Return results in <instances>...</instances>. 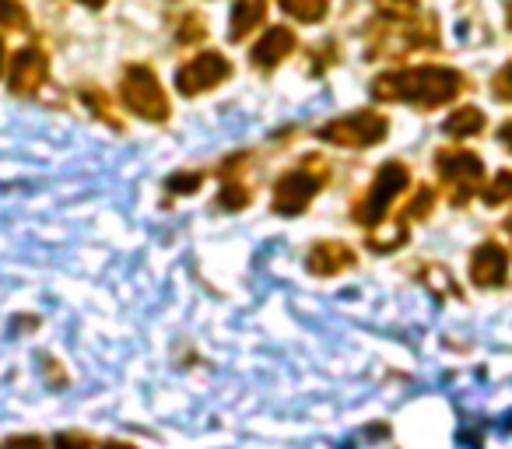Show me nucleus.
Returning <instances> with one entry per match:
<instances>
[{
  "mask_svg": "<svg viewBox=\"0 0 512 449\" xmlns=\"http://www.w3.org/2000/svg\"><path fill=\"white\" fill-rule=\"evenodd\" d=\"M411 186V169H407L404 162H386L383 169L376 172V179H372L369 193H365L362 200L355 204V221L362 225V229H379V221L390 214V207L397 204L400 193Z\"/></svg>",
  "mask_w": 512,
  "mask_h": 449,
  "instance_id": "nucleus-3",
  "label": "nucleus"
},
{
  "mask_svg": "<svg viewBox=\"0 0 512 449\" xmlns=\"http://www.w3.org/2000/svg\"><path fill=\"white\" fill-rule=\"evenodd\" d=\"M498 141H502L505 148L512 151V120H509V123H502V127H498Z\"/></svg>",
  "mask_w": 512,
  "mask_h": 449,
  "instance_id": "nucleus-28",
  "label": "nucleus"
},
{
  "mask_svg": "<svg viewBox=\"0 0 512 449\" xmlns=\"http://www.w3.org/2000/svg\"><path fill=\"white\" fill-rule=\"evenodd\" d=\"M439 43V32H435V18H428V25H393V29H379V36L372 39L369 53L372 60L376 57H393V53H407L414 46H435Z\"/></svg>",
  "mask_w": 512,
  "mask_h": 449,
  "instance_id": "nucleus-8",
  "label": "nucleus"
},
{
  "mask_svg": "<svg viewBox=\"0 0 512 449\" xmlns=\"http://www.w3.org/2000/svg\"><path fill=\"white\" fill-rule=\"evenodd\" d=\"M306 267L316 274V278H334V274L355 267V253H351V246L334 243V239H323V243H316L313 250H309Z\"/></svg>",
  "mask_w": 512,
  "mask_h": 449,
  "instance_id": "nucleus-12",
  "label": "nucleus"
},
{
  "mask_svg": "<svg viewBox=\"0 0 512 449\" xmlns=\"http://www.w3.org/2000/svg\"><path fill=\"white\" fill-rule=\"evenodd\" d=\"M386 134H390V120L383 113H369V109L337 116L320 127V141L334 144V148H372Z\"/></svg>",
  "mask_w": 512,
  "mask_h": 449,
  "instance_id": "nucleus-5",
  "label": "nucleus"
},
{
  "mask_svg": "<svg viewBox=\"0 0 512 449\" xmlns=\"http://www.w3.org/2000/svg\"><path fill=\"white\" fill-rule=\"evenodd\" d=\"M81 99H85V106L92 109V113L99 116L102 123H109V127H116V130H120V120H116L113 106H109V99L99 92V88H81Z\"/></svg>",
  "mask_w": 512,
  "mask_h": 449,
  "instance_id": "nucleus-18",
  "label": "nucleus"
},
{
  "mask_svg": "<svg viewBox=\"0 0 512 449\" xmlns=\"http://www.w3.org/2000/svg\"><path fill=\"white\" fill-rule=\"evenodd\" d=\"M421 281H425V288L435 295V299H463L456 278L442 264H425V271H421Z\"/></svg>",
  "mask_w": 512,
  "mask_h": 449,
  "instance_id": "nucleus-16",
  "label": "nucleus"
},
{
  "mask_svg": "<svg viewBox=\"0 0 512 449\" xmlns=\"http://www.w3.org/2000/svg\"><path fill=\"white\" fill-rule=\"evenodd\" d=\"M46 74H50V57H46L39 46H25V50H18L15 60H11L8 85L15 95H32L46 85Z\"/></svg>",
  "mask_w": 512,
  "mask_h": 449,
  "instance_id": "nucleus-9",
  "label": "nucleus"
},
{
  "mask_svg": "<svg viewBox=\"0 0 512 449\" xmlns=\"http://www.w3.org/2000/svg\"><path fill=\"white\" fill-rule=\"evenodd\" d=\"M225 211H242V207L249 204V190L246 186H239V183H228L225 190H221V200H218Z\"/></svg>",
  "mask_w": 512,
  "mask_h": 449,
  "instance_id": "nucleus-24",
  "label": "nucleus"
},
{
  "mask_svg": "<svg viewBox=\"0 0 512 449\" xmlns=\"http://www.w3.org/2000/svg\"><path fill=\"white\" fill-rule=\"evenodd\" d=\"M0 449H43V439L39 435H11L0 442Z\"/></svg>",
  "mask_w": 512,
  "mask_h": 449,
  "instance_id": "nucleus-26",
  "label": "nucleus"
},
{
  "mask_svg": "<svg viewBox=\"0 0 512 449\" xmlns=\"http://www.w3.org/2000/svg\"><path fill=\"white\" fill-rule=\"evenodd\" d=\"M442 130H446L449 137H474L484 130V113L477 106L453 109V113L446 116V123H442Z\"/></svg>",
  "mask_w": 512,
  "mask_h": 449,
  "instance_id": "nucleus-14",
  "label": "nucleus"
},
{
  "mask_svg": "<svg viewBox=\"0 0 512 449\" xmlns=\"http://www.w3.org/2000/svg\"><path fill=\"white\" fill-rule=\"evenodd\" d=\"M327 179H330L327 158H320V155L302 158L299 169L285 172V176L274 183V211L288 214V218H292V214H302L316 200V193L323 190Z\"/></svg>",
  "mask_w": 512,
  "mask_h": 449,
  "instance_id": "nucleus-2",
  "label": "nucleus"
},
{
  "mask_svg": "<svg viewBox=\"0 0 512 449\" xmlns=\"http://www.w3.org/2000/svg\"><path fill=\"white\" fill-rule=\"evenodd\" d=\"M467 88L460 71L453 67H404V71H386L372 81V99L376 102H411L421 109H435L453 102Z\"/></svg>",
  "mask_w": 512,
  "mask_h": 449,
  "instance_id": "nucleus-1",
  "label": "nucleus"
},
{
  "mask_svg": "<svg viewBox=\"0 0 512 449\" xmlns=\"http://www.w3.org/2000/svg\"><path fill=\"white\" fill-rule=\"evenodd\" d=\"M204 36H207V29H204V18H200V15H186L183 25H179V32H176V39L183 46L197 43V39H204Z\"/></svg>",
  "mask_w": 512,
  "mask_h": 449,
  "instance_id": "nucleus-22",
  "label": "nucleus"
},
{
  "mask_svg": "<svg viewBox=\"0 0 512 449\" xmlns=\"http://www.w3.org/2000/svg\"><path fill=\"white\" fill-rule=\"evenodd\" d=\"M505 232H509V236H512V214H509V221H505Z\"/></svg>",
  "mask_w": 512,
  "mask_h": 449,
  "instance_id": "nucleus-31",
  "label": "nucleus"
},
{
  "mask_svg": "<svg viewBox=\"0 0 512 449\" xmlns=\"http://www.w3.org/2000/svg\"><path fill=\"white\" fill-rule=\"evenodd\" d=\"M106 449H130V446H120V442H109Z\"/></svg>",
  "mask_w": 512,
  "mask_h": 449,
  "instance_id": "nucleus-30",
  "label": "nucleus"
},
{
  "mask_svg": "<svg viewBox=\"0 0 512 449\" xmlns=\"http://www.w3.org/2000/svg\"><path fill=\"white\" fill-rule=\"evenodd\" d=\"M120 99L137 120L148 123H165L169 120V95H165L162 81L155 78V71L144 64H130L123 71L120 81Z\"/></svg>",
  "mask_w": 512,
  "mask_h": 449,
  "instance_id": "nucleus-4",
  "label": "nucleus"
},
{
  "mask_svg": "<svg viewBox=\"0 0 512 449\" xmlns=\"http://www.w3.org/2000/svg\"><path fill=\"white\" fill-rule=\"evenodd\" d=\"M411 239V232H407V225L404 221H390L386 229H372V232H365V243L372 246L376 253H397L400 246Z\"/></svg>",
  "mask_w": 512,
  "mask_h": 449,
  "instance_id": "nucleus-15",
  "label": "nucleus"
},
{
  "mask_svg": "<svg viewBox=\"0 0 512 449\" xmlns=\"http://www.w3.org/2000/svg\"><path fill=\"white\" fill-rule=\"evenodd\" d=\"M432 207H435V190H432V186H418V190H414V197L407 200L404 214H407V218H428V214H432Z\"/></svg>",
  "mask_w": 512,
  "mask_h": 449,
  "instance_id": "nucleus-20",
  "label": "nucleus"
},
{
  "mask_svg": "<svg viewBox=\"0 0 512 449\" xmlns=\"http://www.w3.org/2000/svg\"><path fill=\"white\" fill-rule=\"evenodd\" d=\"M78 4H85V8H92V11H102V8H106V0H78Z\"/></svg>",
  "mask_w": 512,
  "mask_h": 449,
  "instance_id": "nucleus-29",
  "label": "nucleus"
},
{
  "mask_svg": "<svg viewBox=\"0 0 512 449\" xmlns=\"http://www.w3.org/2000/svg\"><path fill=\"white\" fill-rule=\"evenodd\" d=\"M228 74H232V64H228L221 53L204 50L200 57H193L190 64L179 67L176 88L186 95V99H193V95H204V92H211V88H218Z\"/></svg>",
  "mask_w": 512,
  "mask_h": 449,
  "instance_id": "nucleus-7",
  "label": "nucleus"
},
{
  "mask_svg": "<svg viewBox=\"0 0 512 449\" xmlns=\"http://www.w3.org/2000/svg\"><path fill=\"white\" fill-rule=\"evenodd\" d=\"M505 274H509V253L498 243H484L470 253V281H474L477 288L505 285Z\"/></svg>",
  "mask_w": 512,
  "mask_h": 449,
  "instance_id": "nucleus-11",
  "label": "nucleus"
},
{
  "mask_svg": "<svg viewBox=\"0 0 512 449\" xmlns=\"http://www.w3.org/2000/svg\"><path fill=\"white\" fill-rule=\"evenodd\" d=\"M491 95L498 102H512V64H502L491 78Z\"/></svg>",
  "mask_w": 512,
  "mask_h": 449,
  "instance_id": "nucleus-23",
  "label": "nucleus"
},
{
  "mask_svg": "<svg viewBox=\"0 0 512 449\" xmlns=\"http://www.w3.org/2000/svg\"><path fill=\"white\" fill-rule=\"evenodd\" d=\"M0 29H29V11L22 0H0Z\"/></svg>",
  "mask_w": 512,
  "mask_h": 449,
  "instance_id": "nucleus-19",
  "label": "nucleus"
},
{
  "mask_svg": "<svg viewBox=\"0 0 512 449\" xmlns=\"http://www.w3.org/2000/svg\"><path fill=\"white\" fill-rule=\"evenodd\" d=\"M204 183V176H186V179H172V190H193V186Z\"/></svg>",
  "mask_w": 512,
  "mask_h": 449,
  "instance_id": "nucleus-27",
  "label": "nucleus"
},
{
  "mask_svg": "<svg viewBox=\"0 0 512 449\" xmlns=\"http://www.w3.org/2000/svg\"><path fill=\"white\" fill-rule=\"evenodd\" d=\"M267 18V0H235L232 18H228V43H246L256 32V25H264Z\"/></svg>",
  "mask_w": 512,
  "mask_h": 449,
  "instance_id": "nucleus-13",
  "label": "nucleus"
},
{
  "mask_svg": "<svg viewBox=\"0 0 512 449\" xmlns=\"http://www.w3.org/2000/svg\"><path fill=\"white\" fill-rule=\"evenodd\" d=\"M484 200H488L491 207H498V204H505V200H512V169L498 172L495 183H491L488 193H484Z\"/></svg>",
  "mask_w": 512,
  "mask_h": 449,
  "instance_id": "nucleus-21",
  "label": "nucleus"
},
{
  "mask_svg": "<svg viewBox=\"0 0 512 449\" xmlns=\"http://www.w3.org/2000/svg\"><path fill=\"white\" fill-rule=\"evenodd\" d=\"M295 46H299L295 32L285 29V25H274V29H267L264 36L256 39V46L249 50V64L260 67V71H274L281 60L292 57Z\"/></svg>",
  "mask_w": 512,
  "mask_h": 449,
  "instance_id": "nucleus-10",
  "label": "nucleus"
},
{
  "mask_svg": "<svg viewBox=\"0 0 512 449\" xmlns=\"http://www.w3.org/2000/svg\"><path fill=\"white\" fill-rule=\"evenodd\" d=\"M57 449H92V439L88 435H81V432H64V435H57V442H53Z\"/></svg>",
  "mask_w": 512,
  "mask_h": 449,
  "instance_id": "nucleus-25",
  "label": "nucleus"
},
{
  "mask_svg": "<svg viewBox=\"0 0 512 449\" xmlns=\"http://www.w3.org/2000/svg\"><path fill=\"white\" fill-rule=\"evenodd\" d=\"M281 8H285V15H292L295 22H323L330 11V0H278Z\"/></svg>",
  "mask_w": 512,
  "mask_h": 449,
  "instance_id": "nucleus-17",
  "label": "nucleus"
},
{
  "mask_svg": "<svg viewBox=\"0 0 512 449\" xmlns=\"http://www.w3.org/2000/svg\"><path fill=\"white\" fill-rule=\"evenodd\" d=\"M435 165H439V176H442V183L449 186V193H453L456 207L470 204V197H477V190H481V183H484L481 155H474V151H467V148H446L435 155Z\"/></svg>",
  "mask_w": 512,
  "mask_h": 449,
  "instance_id": "nucleus-6",
  "label": "nucleus"
}]
</instances>
